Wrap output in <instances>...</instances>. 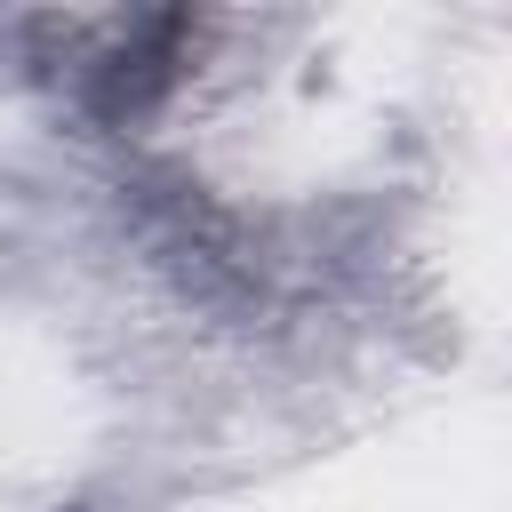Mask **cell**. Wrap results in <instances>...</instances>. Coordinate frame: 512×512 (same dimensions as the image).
Instances as JSON below:
<instances>
[{"instance_id": "6da1fadb", "label": "cell", "mask_w": 512, "mask_h": 512, "mask_svg": "<svg viewBox=\"0 0 512 512\" xmlns=\"http://www.w3.org/2000/svg\"><path fill=\"white\" fill-rule=\"evenodd\" d=\"M208 16L192 8H104V16H48L32 24V64L56 96L104 128H136L184 96L200 72Z\"/></svg>"}]
</instances>
